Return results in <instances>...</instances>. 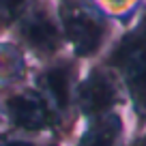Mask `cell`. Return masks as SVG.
I'll use <instances>...</instances> for the list:
<instances>
[{"label": "cell", "mask_w": 146, "mask_h": 146, "mask_svg": "<svg viewBox=\"0 0 146 146\" xmlns=\"http://www.w3.org/2000/svg\"><path fill=\"white\" fill-rule=\"evenodd\" d=\"M140 108L146 110V22L129 32L112 56Z\"/></svg>", "instance_id": "cell-1"}, {"label": "cell", "mask_w": 146, "mask_h": 146, "mask_svg": "<svg viewBox=\"0 0 146 146\" xmlns=\"http://www.w3.org/2000/svg\"><path fill=\"white\" fill-rule=\"evenodd\" d=\"M62 19H64V30H67L69 41L73 43V47L80 56H90L99 50L101 39H103V26L92 15L71 9V11H64Z\"/></svg>", "instance_id": "cell-2"}, {"label": "cell", "mask_w": 146, "mask_h": 146, "mask_svg": "<svg viewBox=\"0 0 146 146\" xmlns=\"http://www.w3.org/2000/svg\"><path fill=\"white\" fill-rule=\"evenodd\" d=\"M7 108H9V114L13 118V123L22 129L36 131V129H43L47 125H52L50 108L35 92H22V95L11 97Z\"/></svg>", "instance_id": "cell-3"}, {"label": "cell", "mask_w": 146, "mask_h": 146, "mask_svg": "<svg viewBox=\"0 0 146 146\" xmlns=\"http://www.w3.org/2000/svg\"><path fill=\"white\" fill-rule=\"evenodd\" d=\"M116 101V88L103 73H92L90 78L82 84L80 90V105L86 114H101L110 110Z\"/></svg>", "instance_id": "cell-4"}, {"label": "cell", "mask_w": 146, "mask_h": 146, "mask_svg": "<svg viewBox=\"0 0 146 146\" xmlns=\"http://www.w3.org/2000/svg\"><path fill=\"white\" fill-rule=\"evenodd\" d=\"M24 36L39 52H54L58 47V30L47 15H35L24 26Z\"/></svg>", "instance_id": "cell-5"}, {"label": "cell", "mask_w": 146, "mask_h": 146, "mask_svg": "<svg viewBox=\"0 0 146 146\" xmlns=\"http://www.w3.org/2000/svg\"><path fill=\"white\" fill-rule=\"evenodd\" d=\"M118 135H120V120L110 114L90 125V129L84 133L80 146H114Z\"/></svg>", "instance_id": "cell-6"}, {"label": "cell", "mask_w": 146, "mask_h": 146, "mask_svg": "<svg viewBox=\"0 0 146 146\" xmlns=\"http://www.w3.org/2000/svg\"><path fill=\"white\" fill-rule=\"evenodd\" d=\"M69 80H71L69 67H64V64L54 67L45 73V86L58 108H67L69 103Z\"/></svg>", "instance_id": "cell-7"}, {"label": "cell", "mask_w": 146, "mask_h": 146, "mask_svg": "<svg viewBox=\"0 0 146 146\" xmlns=\"http://www.w3.org/2000/svg\"><path fill=\"white\" fill-rule=\"evenodd\" d=\"M24 2H26V0H0V19H2V22H11V19L19 13Z\"/></svg>", "instance_id": "cell-8"}, {"label": "cell", "mask_w": 146, "mask_h": 146, "mask_svg": "<svg viewBox=\"0 0 146 146\" xmlns=\"http://www.w3.org/2000/svg\"><path fill=\"white\" fill-rule=\"evenodd\" d=\"M0 146H30L26 142H0Z\"/></svg>", "instance_id": "cell-9"}]
</instances>
